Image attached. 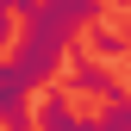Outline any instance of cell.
<instances>
[{
	"mask_svg": "<svg viewBox=\"0 0 131 131\" xmlns=\"http://www.w3.org/2000/svg\"><path fill=\"white\" fill-rule=\"evenodd\" d=\"M62 75H69V94H81V100H131V94H125V81L112 75L100 56H88V50H69Z\"/></svg>",
	"mask_w": 131,
	"mask_h": 131,
	"instance_id": "cell-1",
	"label": "cell"
},
{
	"mask_svg": "<svg viewBox=\"0 0 131 131\" xmlns=\"http://www.w3.org/2000/svg\"><path fill=\"white\" fill-rule=\"evenodd\" d=\"M119 81H125V94H131V50H125V75H119Z\"/></svg>",
	"mask_w": 131,
	"mask_h": 131,
	"instance_id": "cell-4",
	"label": "cell"
},
{
	"mask_svg": "<svg viewBox=\"0 0 131 131\" xmlns=\"http://www.w3.org/2000/svg\"><path fill=\"white\" fill-rule=\"evenodd\" d=\"M19 131H31V125H19Z\"/></svg>",
	"mask_w": 131,
	"mask_h": 131,
	"instance_id": "cell-6",
	"label": "cell"
},
{
	"mask_svg": "<svg viewBox=\"0 0 131 131\" xmlns=\"http://www.w3.org/2000/svg\"><path fill=\"white\" fill-rule=\"evenodd\" d=\"M119 6H131V0H119Z\"/></svg>",
	"mask_w": 131,
	"mask_h": 131,
	"instance_id": "cell-5",
	"label": "cell"
},
{
	"mask_svg": "<svg viewBox=\"0 0 131 131\" xmlns=\"http://www.w3.org/2000/svg\"><path fill=\"white\" fill-rule=\"evenodd\" d=\"M0 6H6V13H31L38 0H0Z\"/></svg>",
	"mask_w": 131,
	"mask_h": 131,
	"instance_id": "cell-3",
	"label": "cell"
},
{
	"mask_svg": "<svg viewBox=\"0 0 131 131\" xmlns=\"http://www.w3.org/2000/svg\"><path fill=\"white\" fill-rule=\"evenodd\" d=\"M81 50H88V56H100V62H119V56L131 50V38H125L112 19H94V25H81Z\"/></svg>",
	"mask_w": 131,
	"mask_h": 131,
	"instance_id": "cell-2",
	"label": "cell"
}]
</instances>
